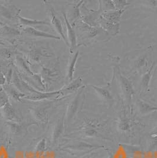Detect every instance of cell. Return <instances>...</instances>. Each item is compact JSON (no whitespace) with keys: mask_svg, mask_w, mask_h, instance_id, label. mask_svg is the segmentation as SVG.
Returning a JSON list of instances; mask_svg holds the SVG:
<instances>
[{"mask_svg":"<svg viewBox=\"0 0 157 158\" xmlns=\"http://www.w3.org/2000/svg\"><path fill=\"white\" fill-rule=\"evenodd\" d=\"M46 139L45 138H43L41 139L37 143V145L36 147V150L37 152H44L46 149Z\"/></svg>","mask_w":157,"mask_h":158,"instance_id":"obj_25","label":"cell"},{"mask_svg":"<svg viewBox=\"0 0 157 158\" xmlns=\"http://www.w3.org/2000/svg\"><path fill=\"white\" fill-rule=\"evenodd\" d=\"M115 9H117L118 11H122L124 10V8L126 6H128L130 4V3H128L125 0H115L112 1Z\"/></svg>","mask_w":157,"mask_h":158,"instance_id":"obj_22","label":"cell"},{"mask_svg":"<svg viewBox=\"0 0 157 158\" xmlns=\"http://www.w3.org/2000/svg\"><path fill=\"white\" fill-rule=\"evenodd\" d=\"M23 30L24 33H26L28 35H33L34 37H43L45 39H52L60 40V37L53 35L49 33H46L44 31H41L38 30H36V28L32 27H24L23 28Z\"/></svg>","mask_w":157,"mask_h":158,"instance_id":"obj_7","label":"cell"},{"mask_svg":"<svg viewBox=\"0 0 157 158\" xmlns=\"http://www.w3.org/2000/svg\"><path fill=\"white\" fill-rule=\"evenodd\" d=\"M16 61H17L18 65L19 66L21 70H23L24 72H25L27 73H29L30 74H31L32 76L34 75L33 73L32 72V71L30 70V69L27 66L26 63L24 61V60L23 59V58L17 56L16 57Z\"/></svg>","mask_w":157,"mask_h":158,"instance_id":"obj_19","label":"cell"},{"mask_svg":"<svg viewBox=\"0 0 157 158\" xmlns=\"http://www.w3.org/2000/svg\"><path fill=\"white\" fill-rule=\"evenodd\" d=\"M155 64V63H154L153 64L151 67L150 69L147 71V72L144 74V76L142 77L141 86V88L144 90H146L148 88L151 77L152 76V71L154 70Z\"/></svg>","mask_w":157,"mask_h":158,"instance_id":"obj_17","label":"cell"},{"mask_svg":"<svg viewBox=\"0 0 157 158\" xmlns=\"http://www.w3.org/2000/svg\"><path fill=\"white\" fill-rule=\"evenodd\" d=\"M157 148V136H152V141L150 146V150L152 151L155 149Z\"/></svg>","mask_w":157,"mask_h":158,"instance_id":"obj_28","label":"cell"},{"mask_svg":"<svg viewBox=\"0 0 157 158\" xmlns=\"http://www.w3.org/2000/svg\"><path fill=\"white\" fill-rule=\"evenodd\" d=\"M34 118L42 123H47L48 121V114L46 107H36L30 109Z\"/></svg>","mask_w":157,"mask_h":158,"instance_id":"obj_8","label":"cell"},{"mask_svg":"<svg viewBox=\"0 0 157 158\" xmlns=\"http://www.w3.org/2000/svg\"><path fill=\"white\" fill-rule=\"evenodd\" d=\"M15 17L19 20L20 24L25 27H30V26H36V25H41V24H47L50 25V24L46 20H37L28 19L24 17H21L19 13L15 15Z\"/></svg>","mask_w":157,"mask_h":158,"instance_id":"obj_13","label":"cell"},{"mask_svg":"<svg viewBox=\"0 0 157 158\" xmlns=\"http://www.w3.org/2000/svg\"><path fill=\"white\" fill-rule=\"evenodd\" d=\"M118 79L119 81L121 90L124 96L125 99L128 103H130L132 101V97L135 94L132 85L128 79L122 75L120 73H118Z\"/></svg>","mask_w":157,"mask_h":158,"instance_id":"obj_2","label":"cell"},{"mask_svg":"<svg viewBox=\"0 0 157 158\" xmlns=\"http://www.w3.org/2000/svg\"><path fill=\"white\" fill-rule=\"evenodd\" d=\"M125 10L122 11H118L117 10L113 12H109L106 11L105 13L102 14V17L104 19V20L107 22L108 24V26L110 24H117L119 23L121 19V17L122 14L124 13Z\"/></svg>","mask_w":157,"mask_h":158,"instance_id":"obj_9","label":"cell"},{"mask_svg":"<svg viewBox=\"0 0 157 158\" xmlns=\"http://www.w3.org/2000/svg\"><path fill=\"white\" fill-rule=\"evenodd\" d=\"M63 17L65 19V21L67 30V37H68V40L69 41L70 50L71 52H72V51H73L74 49L76 48V44H77L76 33L74 31L73 28H72V26L70 24L69 20L67 19V15L65 13H63Z\"/></svg>","mask_w":157,"mask_h":158,"instance_id":"obj_6","label":"cell"},{"mask_svg":"<svg viewBox=\"0 0 157 158\" xmlns=\"http://www.w3.org/2000/svg\"><path fill=\"white\" fill-rule=\"evenodd\" d=\"M91 87L98 94L101 99H104L107 102H111L113 100V97L110 92L107 89L94 85H91Z\"/></svg>","mask_w":157,"mask_h":158,"instance_id":"obj_15","label":"cell"},{"mask_svg":"<svg viewBox=\"0 0 157 158\" xmlns=\"http://www.w3.org/2000/svg\"><path fill=\"white\" fill-rule=\"evenodd\" d=\"M65 122V115L60 117L57 119L54 127L53 129L52 136H51V142L53 145H55L59 139L60 138L61 135H62L63 129H64V125Z\"/></svg>","mask_w":157,"mask_h":158,"instance_id":"obj_4","label":"cell"},{"mask_svg":"<svg viewBox=\"0 0 157 158\" xmlns=\"http://www.w3.org/2000/svg\"><path fill=\"white\" fill-rule=\"evenodd\" d=\"M0 44H2V43H0Z\"/></svg>","mask_w":157,"mask_h":158,"instance_id":"obj_32","label":"cell"},{"mask_svg":"<svg viewBox=\"0 0 157 158\" xmlns=\"http://www.w3.org/2000/svg\"><path fill=\"white\" fill-rule=\"evenodd\" d=\"M4 89L7 92L8 96L11 97L15 102H20L21 101V99L24 98L26 96V94L21 92L14 86H10L9 85L5 86Z\"/></svg>","mask_w":157,"mask_h":158,"instance_id":"obj_10","label":"cell"},{"mask_svg":"<svg viewBox=\"0 0 157 158\" xmlns=\"http://www.w3.org/2000/svg\"><path fill=\"white\" fill-rule=\"evenodd\" d=\"M10 131L13 134H17L21 131V126L14 121L8 122L7 123Z\"/></svg>","mask_w":157,"mask_h":158,"instance_id":"obj_23","label":"cell"},{"mask_svg":"<svg viewBox=\"0 0 157 158\" xmlns=\"http://www.w3.org/2000/svg\"><path fill=\"white\" fill-rule=\"evenodd\" d=\"M137 103L139 112L142 115H146L152 112H157V106L151 105L150 103L140 99H138Z\"/></svg>","mask_w":157,"mask_h":158,"instance_id":"obj_12","label":"cell"},{"mask_svg":"<svg viewBox=\"0 0 157 158\" xmlns=\"http://www.w3.org/2000/svg\"><path fill=\"white\" fill-rule=\"evenodd\" d=\"M83 2V1H80L78 4H77V6L76 7H74V11H73V19H74V20H78L79 18V17H80L79 7L80 6V5L82 4Z\"/></svg>","mask_w":157,"mask_h":158,"instance_id":"obj_26","label":"cell"},{"mask_svg":"<svg viewBox=\"0 0 157 158\" xmlns=\"http://www.w3.org/2000/svg\"><path fill=\"white\" fill-rule=\"evenodd\" d=\"M78 55H79V52L77 51L72 57L70 64L69 65L68 72H67V79H69V81L70 82H71L73 80V76L75 71V66H76V62L78 61Z\"/></svg>","mask_w":157,"mask_h":158,"instance_id":"obj_16","label":"cell"},{"mask_svg":"<svg viewBox=\"0 0 157 158\" xmlns=\"http://www.w3.org/2000/svg\"><path fill=\"white\" fill-rule=\"evenodd\" d=\"M151 136H157V127H156V129L152 132V133H151Z\"/></svg>","mask_w":157,"mask_h":158,"instance_id":"obj_30","label":"cell"},{"mask_svg":"<svg viewBox=\"0 0 157 158\" xmlns=\"http://www.w3.org/2000/svg\"><path fill=\"white\" fill-rule=\"evenodd\" d=\"M83 89L80 88L78 90L77 94L74 97V98L72 99V101L67 106L65 115V122L67 123H69L72 121L78 111L81 102L83 101Z\"/></svg>","mask_w":157,"mask_h":158,"instance_id":"obj_1","label":"cell"},{"mask_svg":"<svg viewBox=\"0 0 157 158\" xmlns=\"http://www.w3.org/2000/svg\"><path fill=\"white\" fill-rule=\"evenodd\" d=\"M5 80H6V79L4 78L3 76H0V85H4L5 83Z\"/></svg>","mask_w":157,"mask_h":158,"instance_id":"obj_29","label":"cell"},{"mask_svg":"<svg viewBox=\"0 0 157 158\" xmlns=\"http://www.w3.org/2000/svg\"><path fill=\"white\" fill-rule=\"evenodd\" d=\"M2 114L8 122L14 121L15 118V114L12 105L8 102L2 108Z\"/></svg>","mask_w":157,"mask_h":158,"instance_id":"obj_14","label":"cell"},{"mask_svg":"<svg viewBox=\"0 0 157 158\" xmlns=\"http://www.w3.org/2000/svg\"><path fill=\"white\" fill-rule=\"evenodd\" d=\"M83 80L82 77H78L77 79L73 80L68 86H66L65 88L62 89V92L64 94L65 93H72L78 91V90L82 86Z\"/></svg>","mask_w":157,"mask_h":158,"instance_id":"obj_11","label":"cell"},{"mask_svg":"<svg viewBox=\"0 0 157 158\" xmlns=\"http://www.w3.org/2000/svg\"><path fill=\"white\" fill-rule=\"evenodd\" d=\"M0 15L8 19H11L13 17L11 12L6 7L0 5Z\"/></svg>","mask_w":157,"mask_h":158,"instance_id":"obj_24","label":"cell"},{"mask_svg":"<svg viewBox=\"0 0 157 158\" xmlns=\"http://www.w3.org/2000/svg\"><path fill=\"white\" fill-rule=\"evenodd\" d=\"M5 26V24L0 21V26Z\"/></svg>","mask_w":157,"mask_h":158,"instance_id":"obj_31","label":"cell"},{"mask_svg":"<svg viewBox=\"0 0 157 158\" xmlns=\"http://www.w3.org/2000/svg\"><path fill=\"white\" fill-rule=\"evenodd\" d=\"M49 7H50V8H49V13H50L51 23H52L53 26L55 28V29L56 30L57 33H59V35L62 37V38L63 39L66 44L67 46H69V43L66 39L65 35L64 34L63 27H62V23H61L60 20L57 17V15H56L55 10L53 8V7L52 6V5L49 4Z\"/></svg>","mask_w":157,"mask_h":158,"instance_id":"obj_5","label":"cell"},{"mask_svg":"<svg viewBox=\"0 0 157 158\" xmlns=\"http://www.w3.org/2000/svg\"><path fill=\"white\" fill-rule=\"evenodd\" d=\"M0 34L6 35H18L20 34V31L13 28L7 27L5 25L0 30Z\"/></svg>","mask_w":157,"mask_h":158,"instance_id":"obj_18","label":"cell"},{"mask_svg":"<svg viewBox=\"0 0 157 158\" xmlns=\"http://www.w3.org/2000/svg\"><path fill=\"white\" fill-rule=\"evenodd\" d=\"M118 128L121 131H127L130 129V124L127 118H123L120 120L119 124H118Z\"/></svg>","mask_w":157,"mask_h":158,"instance_id":"obj_21","label":"cell"},{"mask_svg":"<svg viewBox=\"0 0 157 158\" xmlns=\"http://www.w3.org/2000/svg\"><path fill=\"white\" fill-rule=\"evenodd\" d=\"M85 133L86 136H93L96 134V131L91 127H87L86 128L85 131Z\"/></svg>","mask_w":157,"mask_h":158,"instance_id":"obj_27","label":"cell"},{"mask_svg":"<svg viewBox=\"0 0 157 158\" xmlns=\"http://www.w3.org/2000/svg\"><path fill=\"white\" fill-rule=\"evenodd\" d=\"M9 102V96L4 89H0V108L2 109Z\"/></svg>","mask_w":157,"mask_h":158,"instance_id":"obj_20","label":"cell"},{"mask_svg":"<svg viewBox=\"0 0 157 158\" xmlns=\"http://www.w3.org/2000/svg\"><path fill=\"white\" fill-rule=\"evenodd\" d=\"M60 95H63L62 90H59L57 91H54L52 92H41L39 91H37L36 92L31 93L29 95H26L24 99H26L30 101L37 102L44 100L46 99H53L56 98Z\"/></svg>","mask_w":157,"mask_h":158,"instance_id":"obj_3","label":"cell"}]
</instances>
